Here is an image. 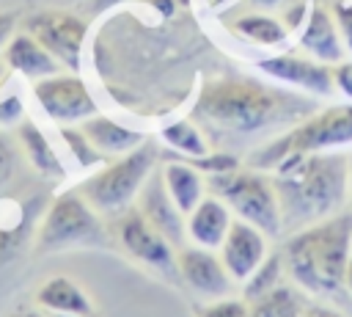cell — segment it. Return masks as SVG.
<instances>
[{"label":"cell","mask_w":352,"mask_h":317,"mask_svg":"<svg viewBox=\"0 0 352 317\" xmlns=\"http://www.w3.org/2000/svg\"><path fill=\"white\" fill-rule=\"evenodd\" d=\"M192 116L206 127L250 135L305 121L308 116H314V102L294 91L275 88L253 77L228 74L212 77L201 85V94L192 105Z\"/></svg>","instance_id":"cell-1"},{"label":"cell","mask_w":352,"mask_h":317,"mask_svg":"<svg viewBox=\"0 0 352 317\" xmlns=\"http://www.w3.org/2000/svg\"><path fill=\"white\" fill-rule=\"evenodd\" d=\"M275 190L283 226H305L330 218L349 196V154L302 152L275 165Z\"/></svg>","instance_id":"cell-2"},{"label":"cell","mask_w":352,"mask_h":317,"mask_svg":"<svg viewBox=\"0 0 352 317\" xmlns=\"http://www.w3.org/2000/svg\"><path fill=\"white\" fill-rule=\"evenodd\" d=\"M352 256V215H333L300 229L283 245L286 276L308 292H333L344 284Z\"/></svg>","instance_id":"cell-3"},{"label":"cell","mask_w":352,"mask_h":317,"mask_svg":"<svg viewBox=\"0 0 352 317\" xmlns=\"http://www.w3.org/2000/svg\"><path fill=\"white\" fill-rule=\"evenodd\" d=\"M209 190L223 198L231 212L253 226H258L267 237L280 234L283 229V215H280V201L275 182L258 171H226L209 176Z\"/></svg>","instance_id":"cell-4"},{"label":"cell","mask_w":352,"mask_h":317,"mask_svg":"<svg viewBox=\"0 0 352 317\" xmlns=\"http://www.w3.org/2000/svg\"><path fill=\"white\" fill-rule=\"evenodd\" d=\"M352 143V102L346 105H333L324 108L305 121H300L294 130L272 141L256 154L258 168H275L283 157L289 154H302V152H324L336 146Z\"/></svg>","instance_id":"cell-5"},{"label":"cell","mask_w":352,"mask_h":317,"mask_svg":"<svg viewBox=\"0 0 352 317\" xmlns=\"http://www.w3.org/2000/svg\"><path fill=\"white\" fill-rule=\"evenodd\" d=\"M157 163V146L143 141L138 149L121 154L116 163L102 168L99 174L88 176L80 185V193L102 212H118L126 209L132 198H138L140 187L151 176Z\"/></svg>","instance_id":"cell-6"},{"label":"cell","mask_w":352,"mask_h":317,"mask_svg":"<svg viewBox=\"0 0 352 317\" xmlns=\"http://www.w3.org/2000/svg\"><path fill=\"white\" fill-rule=\"evenodd\" d=\"M104 243H107V234L96 215V207L80 190L60 193L50 204L38 226L41 251H55L69 245H104Z\"/></svg>","instance_id":"cell-7"},{"label":"cell","mask_w":352,"mask_h":317,"mask_svg":"<svg viewBox=\"0 0 352 317\" xmlns=\"http://www.w3.org/2000/svg\"><path fill=\"white\" fill-rule=\"evenodd\" d=\"M33 94L41 110L58 124H80L96 116V102L77 74H50L36 80Z\"/></svg>","instance_id":"cell-8"},{"label":"cell","mask_w":352,"mask_h":317,"mask_svg":"<svg viewBox=\"0 0 352 317\" xmlns=\"http://www.w3.org/2000/svg\"><path fill=\"white\" fill-rule=\"evenodd\" d=\"M28 33L36 36L55 58L60 66L77 72L80 69V55H82V41L88 33L85 19L69 11H41L30 17Z\"/></svg>","instance_id":"cell-9"},{"label":"cell","mask_w":352,"mask_h":317,"mask_svg":"<svg viewBox=\"0 0 352 317\" xmlns=\"http://www.w3.org/2000/svg\"><path fill=\"white\" fill-rule=\"evenodd\" d=\"M118 237H121V245L126 248L129 256H135L138 262L160 270V273H179V256H176V248L135 209V212H126L121 226H118Z\"/></svg>","instance_id":"cell-10"},{"label":"cell","mask_w":352,"mask_h":317,"mask_svg":"<svg viewBox=\"0 0 352 317\" xmlns=\"http://www.w3.org/2000/svg\"><path fill=\"white\" fill-rule=\"evenodd\" d=\"M176 256H179V276L198 295H204V298L231 295L236 281L231 278L228 267L223 265V259L214 248H204V245L192 243V245H182Z\"/></svg>","instance_id":"cell-11"},{"label":"cell","mask_w":352,"mask_h":317,"mask_svg":"<svg viewBox=\"0 0 352 317\" xmlns=\"http://www.w3.org/2000/svg\"><path fill=\"white\" fill-rule=\"evenodd\" d=\"M138 212L173 245V248H182L184 245V234H187V215L176 207V201L170 198L168 187H165V179H162V171L154 174L146 179V185L140 187L138 193Z\"/></svg>","instance_id":"cell-12"},{"label":"cell","mask_w":352,"mask_h":317,"mask_svg":"<svg viewBox=\"0 0 352 317\" xmlns=\"http://www.w3.org/2000/svg\"><path fill=\"white\" fill-rule=\"evenodd\" d=\"M217 254H220L223 265L228 267L231 278L242 284L264 262V256H267V234L258 226H253V223H248L242 218H234V223H231L223 245L217 248Z\"/></svg>","instance_id":"cell-13"},{"label":"cell","mask_w":352,"mask_h":317,"mask_svg":"<svg viewBox=\"0 0 352 317\" xmlns=\"http://www.w3.org/2000/svg\"><path fill=\"white\" fill-rule=\"evenodd\" d=\"M258 69L280 83H289V85L302 88L316 96H327L336 88L333 69H330V63H322V61H308V58H297V55H272V58L258 61Z\"/></svg>","instance_id":"cell-14"},{"label":"cell","mask_w":352,"mask_h":317,"mask_svg":"<svg viewBox=\"0 0 352 317\" xmlns=\"http://www.w3.org/2000/svg\"><path fill=\"white\" fill-rule=\"evenodd\" d=\"M231 223H234L231 207L212 193V196H204L195 204V209L187 215V237L195 245H204V248H214L217 251L223 245Z\"/></svg>","instance_id":"cell-15"},{"label":"cell","mask_w":352,"mask_h":317,"mask_svg":"<svg viewBox=\"0 0 352 317\" xmlns=\"http://www.w3.org/2000/svg\"><path fill=\"white\" fill-rule=\"evenodd\" d=\"M36 303L44 311L63 314V317H99L94 300L69 276H52V278H47L38 287V292H36Z\"/></svg>","instance_id":"cell-16"},{"label":"cell","mask_w":352,"mask_h":317,"mask_svg":"<svg viewBox=\"0 0 352 317\" xmlns=\"http://www.w3.org/2000/svg\"><path fill=\"white\" fill-rule=\"evenodd\" d=\"M300 44L302 50H308L316 61L322 63H341L344 58V41H341V33H338V25H336V17L324 8H311L308 14V22L302 28V36H300Z\"/></svg>","instance_id":"cell-17"},{"label":"cell","mask_w":352,"mask_h":317,"mask_svg":"<svg viewBox=\"0 0 352 317\" xmlns=\"http://www.w3.org/2000/svg\"><path fill=\"white\" fill-rule=\"evenodd\" d=\"M6 63L30 80H41L60 72L58 58L30 33H16L6 47Z\"/></svg>","instance_id":"cell-18"},{"label":"cell","mask_w":352,"mask_h":317,"mask_svg":"<svg viewBox=\"0 0 352 317\" xmlns=\"http://www.w3.org/2000/svg\"><path fill=\"white\" fill-rule=\"evenodd\" d=\"M80 130L91 138V143L102 154H126L143 143V135L138 130H129L107 116H91V119L80 121Z\"/></svg>","instance_id":"cell-19"},{"label":"cell","mask_w":352,"mask_h":317,"mask_svg":"<svg viewBox=\"0 0 352 317\" xmlns=\"http://www.w3.org/2000/svg\"><path fill=\"white\" fill-rule=\"evenodd\" d=\"M162 179H165L170 198L184 215H190L195 204L204 198V176L192 163H165Z\"/></svg>","instance_id":"cell-20"},{"label":"cell","mask_w":352,"mask_h":317,"mask_svg":"<svg viewBox=\"0 0 352 317\" xmlns=\"http://www.w3.org/2000/svg\"><path fill=\"white\" fill-rule=\"evenodd\" d=\"M302 311H305L302 295L289 284H280L248 300V317H302Z\"/></svg>","instance_id":"cell-21"},{"label":"cell","mask_w":352,"mask_h":317,"mask_svg":"<svg viewBox=\"0 0 352 317\" xmlns=\"http://www.w3.org/2000/svg\"><path fill=\"white\" fill-rule=\"evenodd\" d=\"M16 135H19V143H22V149H25L30 165H33L38 174H44V176H63V165H60L55 149L50 146V141L44 138V132H41L33 121H22Z\"/></svg>","instance_id":"cell-22"},{"label":"cell","mask_w":352,"mask_h":317,"mask_svg":"<svg viewBox=\"0 0 352 317\" xmlns=\"http://www.w3.org/2000/svg\"><path fill=\"white\" fill-rule=\"evenodd\" d=\"M234 33H239L242 39L253 41V44H264V47H272V44H280L286 39V28L283 22L267 17V14H245L239 17L234 25Z\"/></svg>","instance_id":"cell-23"},{"label":"cell","mask_w":352,"mask_h":317,"mask_svg":"<svg viewBox=\"0 0 352 317\" xmlns=\"http://www.w3.org/2000/svg\"><path fill=\"white\" fill-rule=\"evenodd\" d=\"M283 276H286V265H283V254H267L264 262L242 281V298L245 300H253L275 287L283 284Z\"/></svg>","instance_id":"cell-24"},{"label":"cell","mask_w":352,"mask_h":317,"mask_svg":"<svg viewBox=\"0 0 352 317\" xmlns=\"http://www.w3.org/2000/svg\"><path fill=\"white\" fill-rule=\"evenodd\" d=\"M162 141H165L170 149L182 152L184 157H204V154H209V146H206L201 130H198L192 121H187V119L168 124V127L162 130Z\"/></svg>","instance_id":"cell-25"},{"label":"cell","mask_w":352,"mask_h":317,"mask_svg":"<svg viewBox=\"0 0 352 317\" xmlns=\"http://www.w3.org/2000/svg\"><path fill=\"white\" fill-rule=\"evenodd\" d=\"M60 135H63V141H66L69 152L77 157V163H80L82 168H91V165L102 163V152L91 143V138L80 130V124H77V127H63V130H60Z\"/></svg>","instance_id":"cell-26"},{"label":"cell","mask_w":352,"mask_h":317,"mask_svg":"<svg viewBox=\"0 0 352 317\" xmlns=\"http://www.w3.org/2000/svg\"><path fill=\"white\" fill-rule=\"evenodd\" d=\"M198 317H248V300L245 298H214V303L204 306Z\"/></svg>","instance_id":"cell-27"},{"label":"cell","mask_w":352,"mask_h":317,"mask_svg":"<svg viewBox=\"0 0 352 317\" xmlns=\"http://www.w3.org/2000/svg\"><path fill=\"white\" fill-rule=\"evenodd\" d=\"M187 163H192V165H195L201 174H209V176H214V174H226V171L239 168L236 157H231V154H204V157H187Z\"/></svg>","instance_id":"cell-28"},{"label":"cell","mask_w":352,"mask_h":317,"mask_svg":"<svg viewBox=\"0 0 352 317\" xmlns=\"http://www.w3.org/2000/svg\"><path fill=\"white\" fill-rule=\"evenodd\" d=\"M333 17H336V25H338V33H341V41H344V50L352 52V6H336L333 8Z\"/></svg>","instance_id":"cell-29"},{"label":"cell","mask_w":352,"mask_h":317,"mask_svg":"<svg viewBox=\"0 0 352 317\" xmlns=\"http://www.w3.org/2000/svg\"><path fill=\"white\" fill-rule=\"evenodd\" d=\"M14 168H16V149L6 135H0V185L11 179Z\"/></svg>","instance_id":"cell-30"},{"label":"cell","mask_w":352,"mask_h":317,"mask_svg":"<svg viewBox=\"0 0 352 317\" xmlns=\"http://www.w3.org/2000/svg\"><path fill=\"white\" fill-rule=\"evenodd\" d=\"M333 83L346 99H352V61H341L333 66Z\"/></svg>","instance_id":"cell-31"},{"label":"cell","mask_w":352,"mask_h":317,"mask_svg":"<svg viewBox=\"0 0 352 317\" xmlns=\"http://www.w3.org/2000/svg\"><path fill=\"white\" fill-rule=\"evenodd\" d=\"M19 119H22V102H19V96L0 99V124H14Z\"/></svg>","instance_id":"cell-32"},{"label":"cell","mask_w":352,"mask_h":317,"mask_svg":"<svg viewBox=\"0 0 352 317\" xmlns=\"http://www.w3.org/2000/svg\"><path fill=\"white\" fill-rule=\"evenodd\" d=\"M302 317H344V314L336 309H327V306H305Z\"/></svg>","instance_id":"cell-33"},{"label":"cell","mask_w":352,"mask_h":317,"mask_svg":"<svg viewBox=\"0 0 352 317\" xmlns=\"http://www.w3.org/2000/svg\"><path fill=\"white\" fill-rule=\"evenodd\" d=\"M121 0H91V11L99 14V11H107L110 6H118Z\"/></svg>","instance_id":"cell-34"},{"label":"cell","mask_w":352,"mask_h":317,"mask_svg":"<svg viewBox=\"0 0 352 317\" xmlns=\"http://www.w3.org/2000/svg\"><path fill=\"white\" fill-rule=\"evenodd\" d=\"M14 317H63V314H52V311H44V309H30V311H19Z\"/></svg>","instance_id":"cell-35"},{"label":"cell","mask_w":352,"mask_h":317,"mask_svg":"<svg viewBox=\"0 0 352 317\" xmlns=\"http://www.w3.org/2000/svg\"><path fill=\"white\" fill-rule=\"evenodd\" d=\"M344 287L352 292V256H349V265H346V273H344Z\"/></svg>","instance_id":"cell-36"},{"label":"cell","mask_w":352,"mask_h":317,"mask_svg":"<svg viewBox=\"0 0 352 317\" xmlns=\"http://www.w3.org/2000/svg\"><path fill=\"white\" fill-rule=\"evenodd\" d=\"M349 193H352V154H349Z\"/></svg>","instance_id":"cell-37"},{"label":"cell","mask_w":352,"mask_h":317,"mask_svg":"<svg viewBox=\"0 0 352 317\" xmlns=\"http://www.w3.org/2000/svg\"><path fill=\"white\" fill-rule=\"evenodd\" d=\"M0 80H3V63H0Z\"/></svg>","instance_id":"cell-38"}]
</instances>
